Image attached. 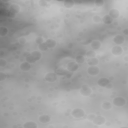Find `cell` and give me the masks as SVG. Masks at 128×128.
I'll return each mask as SVG.
<instances>
[{"instance_id": "obj_4", "label": "cell", "mask_w": 128, "mask_h": 128, "mask_svg": "<svg viewBox=\"0 0 128 128\" xmlns=\"http://www.w3.org/2000/svg\"><path fill=\"white\" fill-rule=\"evenodd\" d=\"M79 68L78 64L76 62H68L66 66L67 70L70 72H76Z\"/></svg>"}, {"instance_id": "obj_28", "label": "cell", "mask_w": 128, "mask_h": 128, "mask_svg": "<svg viewBox=\"0 0 128 128\" xmlns=\"http://www.w3.org/2000/svg\"><path fill=\"white\" fill-rule=\"evenodd\" d=\"M86 56L88 58H94L96 56V52L94 50H89L86 52Z\"/></svg>"}, {"instance_id": "obj_19", "label": "cell", "mask_w": 128, "mask_h": 128, "mask_svg": "<svg viewBox=\"0 0 128 128\" xmlns=\"http://www.w3.org/2000/svg\"><path fill=\"white\" fill-rule=\"evenodd\" d=\"M102 22L106 24H110L113 22L114 19L111 18L108 14L104 15L102 18Z\"/></svg>"}, {"instance_id": "obj_16", "label": "cell", "mask_w": 128, "mask_h": 128, "mask_svg": "<svg viewBox=\"0 0 128 128\" xmlns=\"http://www.w3.org/2000/svg\"><path fill=\"white\" fill-rule=\"evenodd\" d=\"M44 42L48 48H54L56 45V40L53 38H48Z\"/></svg>"}, {"instance_id": "obj_39", "label": "cell", "mask_w": 128, "mask_h": 128, "mask_svg": "<svg viewBox=\"0 0 128 128\" xmlns=\"http://www.w3.org/2000/svg\"><path fill=\"white\" fill-rule=\"evenodd\" d=\"M112 84H111L110 83V84H108L106 86V88H108V89H110V88H112Z\"/></svg>"}, {"instance_id": "obj_40", "label": "cell", "mask_w": 128, "mask_h": 128, "mask_svg": "<svg viewBox=\"0 0 128 128\" xmlns=\"http://www.w3.org/2000/svg\"><path fill=\"white\" fill-rule=\"evenodd\" d=\"M124 60H125L126 61H128V56H126L124 58Z\"/></svg>"}, {"instance_id": "obj_8", "label": "cell", "mask_w": 128, "mask_h": 128, "mask_svg": "<svg viewBox=\"0 0 128 128\" xmlns=\"http://www.w3.org/2000/svg\"><path fill=\"white\" fill-rule=\"evenodd\" d=\"M123 49L122 46H120L117 45L114 46L111 50V52L112 54L115 56H120L123 52Z\"/></svg>"}, {"instance_id": "obj_21", "label": "cell", "mask_w": 128, "mask_h": 128, "mask_svg": "<svg viewBox=\"0 0 128 128\" xmlns=\"http://www.w3.org/2000/svg\"><path fill=\"white\" fill-rule=\"evenodd\" d=\"M30 54L36 62L39 60L42 57V54L38 50H34Z\"/></svg>"}, {"instance_id": "obj_5", "label": "cell", "mask_w": 128, "mask_h": 128, "mask_svg": "<svg viewBox=\"0 0 128 128\" xmlns=\"http://www.w3.org/2000/svg\"><path fill=\"white\" fill-rule=\"evenodd\" d=\"M100 72V70L96 66H90L87 69V72L91 76H96L99 74Z\"/></svg>"}, {"instance_id": "obj_33", "label": "cell", "mask_w": 128, "mask_h": 128, "mask_svg": "<svg viewBox=\"0 0 128 128\" xmlns=\"http://www.w3.org/2000/svg\"><path fill=\"white\" fill-rule=\"evenodd\" d=\"M38 4L42 7H45L48 4V2L45 0H40L38 1Z\"/></svg>"}, {"instance_id": "obj_26", "label": "cell", "mask_w": 128, "mask_h": 128, "mask_svg": "<svg viewBox=\"0 0 128 128\" xmlns=\"http://www.w3.org/2000/svg\"><path fill=\"white\" fill-rule=\"evenodd\" d=\"M8 33V29L6 27L4 26H0V36H4Z\"/></svg>"}, {"instance_id": "obj_35", "label": "cell", "mask_w": 128, "mask_h": 128, "mask_svg": "<svg viewBox=\"0 0 128 128\" xmlns=\"http://www.w3.org/2000/svg\"><path fill=\"white\" fill-rule=\"evenodd\" d=\"M6 78V75L5 73L1 72H0V82L4 80Z\"/></svg>"}, {"instance_id": "obj_14", "label": "cell", "mask_w": 128, "mask_h": 128, "mask_svg": "<svg viewBox=\"0 0 128 128\" xmlns=\"http://www.w3.org/2000/svg\"><path fill=\"white\" fill-rule=\"evenodd\" d=\"M50 117L48 115L46 114L40 115L38 118V121L42 124H46L48 122L50 121Z\"/></svg>"}, {"instance_id": "obj_24", "label": "cell", "mask_w": 128, "mask_h": 128, "mask_svg": "<svg viewBox=\"0 0 128 128\" xmlns=\"http://www.w3.org/2000/svg\"><path fill=\"white\" fill-rule=\"evenodd\" d=\"M25 59H26V61L28 63L30 64H33L36 61L35 60L34 58V57L32 56V55L30 53L28 54L25 57Z\"/></svg>"}, {"instance_id": "obj_9", "label": "cell", "mask_w": 128, "mask_h": 128, "mask_svg": "<svg viewBox=\"0 0 128 128\" xmlns=\"http://www.w3.org/2000/svg\"><path fill=\"white\" fill-rule=\"evenodd\" d=\"M10 12H11L16 14H18L20 10V6L17 4H10V6L8 7V10Z\"/></svg>"}, {"instance_id": "obj_29", "label": "cell", "mask_w": 128, "mask_h": 128, "mask_svg": "<svg viewBox=\"0 0 128 128\" xmlns=\"http://www.w3.org/2000/svg\"><path fill=\"white\" fill-rule=\"evenodd\" d=\"M92 20L95 23H99L101 21V18L98 15H94L93 16Z\"/></svg>"}, {"instance_id": "obj_18", "label": "cell", "mask_w": 128, "mask_h": 128, "mask_svg": "<svg viewBox=\"0 0 128 128\" xmlns=\"http://www.w3.org/2000/svg\"><path fill=\"white\" fill-rule=\"evenodd\" d=\"M23 127L24 128H37L38 124L34 122L28 121L24 124Z\"/></svg>"}, {"instance_id": "obj_2", "label": "cell", "mask_w": 128, "mask_h": 128, "mask_svg": "<svg viewBox=\"0 0 128 128\" xmlns=\"http://www.w3.org/2000/svg\"><path fill=\"white\" fill-rule=\"evenodd\" d=\"M80 92L82 96H88L92 94V90L88 84H84L81 86Z\"/></svg>"}, {"instance_id": "obj_27", "label": "cell", "mask_w": 128, "mask_h": 128, "mask_svg": "<svg viewBox=\"0 0 128 128\" xmlns=\"http://www.w3.org/2000/svg\"><path fill=\"white\" fill-rule=\"evenodd\" d=\"M38 48L42 52H46L48 50V48L46 45L45 42H43L38 45Z\"/></svg>"}, {"instance_id": "obj_22", "label": "cell", "mask_w": 128, "mask_h": 128, "mask_svg": "<svg viewBox=\"0 0 128 128\" xmlns=\"http://www.w3.org/2000/svg\"><path fill=\"white\" fill-rule=\"evenodd\" d=\"M74 5V2L73 0H66L64 2V6L68 8H72Z\"/></svg>"}, {"instance_id": "obj_11", "label": "cell", "mask_w": 128, "mask_h": 128, "mask_svg": "<svg viewBox=\"0 0 128 128\" xmlns=\"http://www.w3.org/2000/svg\"><path fill=\"white\" fill-rule=\"evenodd\" d=\"M125 41L124 37L121 34H117L113 38V42L117 45H120L124 43Z\"/></svg>"}, {"instance_id": "obj_38", "label": "cell", "mask_w": 128, "mask_h": 128, "mask_svg": "<svg viewBox=\"0 0 128 128\" xmlns=\"http://www.w3.org/2000/svg\"><path fill=\"white\" fill-rule=\"evenodd\" d=\"M123 34L126 36H128V28H126L123 30Z\"/></svg>"}, {"instance_id": "obj_17", "label": "cell", "mask_w": 128, "mask_h": 128, "mask_svg": "<svg viewBox=\"0 0 128 128\" xmlns=\"http://www.w3.org/2000/svg\"><path fill=\"white\" fill-rule=\"evenodd\" d=\"M20 68L23 72H28L30 70L31 66L30 63L26 62H24L20 64Z\"/></svg>"}, {"instance_id": "obj_25", "label": "cell", "mask_w": 128, "mask_h": 128, "mask_svg": "<svg viewBox=\"0 0 128 128\" xmlns=\"http://www.w3.org/2000/svg\"><path fill=\"white\" fill-rule=\"evenodd\" d=\"M102 108L104 110H110L112 108V104L110 102H104L102 105Z\"/></svg>"}, {"instance_id": "obj_31", "label": "cell", "mask_w": 128, "mask_h": 128, "mask_svg": "<svg viewBox=\"0 0 128 128\" xmlns=\"http://www.w3.org/2000/svg\"><path fill=\"white\" fill-rule=\"evenodd\" d=\"M94 4L97 7H102L104 4V1L102 0H98L94 1Z\"/></svg>"}, {"instance_id": "obj_10", "label": "cell", "mask_w": 128, "mask_h": 128, "mask_svg": "<svg viewBox=\"0 0 128 128\" xmlns=\"http://www.w3.org/2000/svg\"><path fill=\"white\" fill-rule=\"evenodd\" d=\"M110 83V82L109 79L105 77L100 78L97 82L98 85L100 87H102V88H106V86Z\"/></svg>"}, {"instance_id": "obj_30", "label": "cell", "mask_w": 128, "mask_h": 128, "mask_svg": "<svg viewBox=\"0 0 128 128\" xmlns=\"http://www.w3.org/2000/svg\"><path fill=\"white\" fill-rule=\"evenodd\" d=\"M44 38L42 36H36V38H35V42L36 44H38L44 42Z\"/></svg>"}, {"instance_id": "obj_32", "label": "cell", "mask_w": 128, "mask_h": 128, "mask_svg": "<svg viewBox=\"0 0 128 128\" xmlns=\"http://www.w3.org/2000/svg\"><path fill=\"white\" fill-rule=\"evenodd\" d=\"M7 64V61L4 58L0 59V67L2 68L6 66Z\"/></svg>"}, {"instance_id": "obj_15", "label": "cell", "mask_w": 128, "mask_h": 128, "mask_svg": "<svg viewBox=\"0 0 128 128\" xmlns=\"http://www.w3.org/2000/svg\"><path fill=\"white\" fill-rule=\"evenodd\" d=\"M101 46H102L101 42L98 40H93L90 42V46L93 50H98L101 47Z\"/></svg>"}, {"instance_id": "obj_23", "label": "cell", "mask_w": 128, "mask_h": 128, "mask_svg": "<svg viewBox=\"0 0 128 128\" xmlns=\"http://www.w3.org/2000/svg\"><path fill=\"white\" fill-rule=\"evenodd\" d=\"M76 62L78 64H82L85 62V58L82 55H78L75 58Z\"/></svg>"}, {"instance_id": "obj_6", "label": "cell", "mask_w": 128, "mask_h": 128, "mask_svg": "<svg viewBox=\"0 0 128 128\" xmlns=\"http://www.w3.org/2000/svg\"><path fill=\"white\" fill-rule=\"evenodd\" d=\"M58 75L53 72H49L44 76V80L49 82H54L57 80Z\"/></svg>"}, {"instance_id": "obj_13", "label": "cell", "mask_w": 128, "mask_h": 128, "mask_svg": "<svg viewBox=\"0 0 128 128\" xmlns=\"http://www.w3.org/2000/svg\"><path fill=\"white\" fill-rule=\"evenodd\" d=\"M108 14L113 19H116L119 17L120 15V12L118 9L114 8L110 9L109 10Z\"/></svg>"}, {"instance_id": "obj_1", "label": "cell", "mask_w": 128, "mask_h": 128, "mask_svg": "<svg viewBox=\"0 0 128 128\" xmlns=\"http://www.w3.org/2000/svg\"><path fill=\"white\" fill-rule=\"evenodd\" d=\"M72 116L76 118H80L84 117L85 115L84 110L81 108H75L71 112Z\"/></svg>"}, {"instance_id": "obj_3", "label": "cell", "mask_w": 128, "mask_h": 128, "mask_svg": "<svg viewBox=\"0 0 128 128\" xmlns=\"http://www.w3.org/2000/svg\"><path fill=\"white\" fill-rule=\"evenodd\" d=\"M112 104L116 106L122 107L126 104V100L122 96H117L113 99Z\"/></svg>"}, {"instance_id": "obj_37", "label": "cell", "mask_w": 128, "mask_h": 128, "mask_svg": "<svg viewBox=\"0 0 128 128\" xmlns=\"http://www.w3.org/2000/svg\"><path fill=\"white\" fill-rule=\"evenodd\" d=\"M96 115L94 114H89L87 116V119L90 121H92L94 120V118L96 117Z\"/></svg>"}, {"instance_id": "obj_36", "label": "cell", "mask_w": 128, "mask_h": 128, "mask_svg": "<svg viewBox=\"0 0 128 128\" xmlns=\"http://www.w3.org/2000/svg\"><path fill=\"white\" fill-rule=\"evenodd\" d=\"M18 42L21 44H24L26 42V40L24 37H21L19 38Z\"/></svg>"}, {"instance_id": "obj_34", "label": "cell", "mask_w": 128, "mask_h": 128, "mask_svg": "<svg viewBox=\"0 0 128 128\" xmlns=\"http://www.w3.org/2000/svg\"><path fill=\"white\" fill-rule=\"evenodd\" d=\"M6 16H7L8 17L10 18H15L16 16V14L11 12H10L8 10L6 11Z\"/></svg>"}, {"instance_id": "obj_20", "label": "cell", "mask_w": 128, "mask_h": 128, "mask_svg": "<svg viewBox=\"0 0 128 128\" xmlns=\"http://www.w3.org/2000/svg\"><path fill=\"white\" fill-rule=\"evenodd\" d=\"M98 62H99V60L96 57L88 58V60H87V63L88 65H89L90 66H97Z\"/></svg>"}, {"instance_id": "obj_7", "label": "cell", "mask_w": 128, "mask_h": 128, "mask_svg": "<svg viewBox=\"0 0 128 128\" xmlns=\"http://www.w3.org/2000/svg\"><path fill=\"white\" fill-rule=\"evenodd\" d=\"M92 122L96 125L100 126L105 124L106 119L104 116H96Z\"/></svg>"}, {"instance_id": "obj_12", "label": "cell", "mask_w": 128, "mask_h": 128, "mask_svg": "<svg viewBox=\"0 0 128 128\" xmlns=\"http://www.w3.org/2000/svg\"><path fill=\"white\" fill-rule=\"evenodd\" d=\"M58 76H66L69 72L66 68H64L62 66H60L54 72Z\"/></svg>"}]
</instances>
